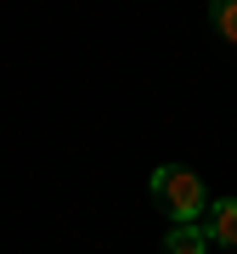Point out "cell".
Instances as JSON below:
<instances>
[{"mask_svg": "<svg viewBox=\"0 0 237 254\" xmlns=\"http://www.w3.org/2000/svg\"><path fill=\"white\" fill-rule=\"evenodd\" d=\"M164 254H209V232L198 220H175V232L164 237Z\"/></svg>", "mask_w": 237, "mask_h": 254, "instance_id": "3957f363", "label": "cell"}, {"mask_svg": "<svg viewBox=\"0 0 237 254\" xmlns=\"http://www.w3.org/2000/svg\"><path fill=\"white\" fill-rule=\"evenodd\" d=\"M209 17H215V34L226 40V46H237V0H215Z\"/></svg>", "mask_w": 237, "mask_h": 254, "instance_id": "277c9868", "label": "cell"}, {"mask_svg": "<svg viewBox=\"0 0 237 254\" xmlns=\"http://www.w3.org/2000/svg\"><path fill=\"white\" fill-rule=\"evenodd\" d=\"M209 237L220 249H237V198H215L209 203Z\"/></svg>", "mask_w": 237, "mask_h": 254, "instance_id": "7a4b0ae2", "label": "cell"}, {"mask_svg": "<svg viewBox=\"0 0 237 254\" xmlns=\"http://www.w3.org/2000/svg\"><path fill=\"white\" fill-rule=\"evenodd\" d=\"M147 187H153V203L164 209L170 220H198L203 209H209V192H203V181L186 164H158Z\"/></svg>", "mask_w": 237, "mask_h": 254, "instance_id": "6da1fadb", "label": "cell"}]
</instances>
